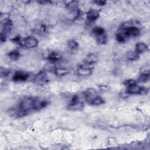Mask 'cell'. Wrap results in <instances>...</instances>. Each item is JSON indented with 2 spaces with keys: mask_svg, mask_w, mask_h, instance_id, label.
I'll return each instance as SVG.
<instances>
[{
  "mask_svg": "<svg viewBox=\"0 0 150 150\" xmlns=\"http://www.w3.org/2000/svg\"><path fill=\"white\" fill-rule=\"evenodd\" d=\"M137 27L140 28L141 22L137 20H129L122 23L120 28V29H124L129 27Z\"/></svg>",
  "mask_w": 150,
  "mask_h": 150,
  "instance_id": "cell-8",
  "label": "cell"
},
{
  "mask_svg": "<svg viewBox=\"0 0 150 150\" xmlns=\"http://www.w3.org/2000/svg\"><path fill=\"white\" fill-rule=\"evenodd\" d=\"M35 100L36 98L34 97L25 98L21 101L18 107L28 114L30 111L33 110Z\"/></svg>",
  "mask_w": 150,
  "mask_h": 150,
  "instance_id": "cell-1",
  "label": "cell"
},
{
  "mask_svg": "<svg viewBox=\"0 0 150 150\" xmlns=\"http://www.w3.org/2000/svg\"><path fill=\"white\" fill-rule=\"evenodd\" d=\"M29 77V74L23 71H16L12 77V80L16 82H22L26 81Z\"/></svg>",
  "mask_w": 150,
  "mask_h": 150,
  "instance_id": "cell-6",
  "label": "cell"
},
{
  "mask_svg": "<svg viewBox=\"0 0 150 150\" xmlns=\"http://www.w3.org/2000/svg\"><path fill=\"white\" fill-rule=\"evenodd\" d=\"M49 104V102L46 100H39V98H36L34 107H33V110L34 111H38L40 110Z\"/></svg>",
  "mask_w": 150,
  "mask_h": 150,
  "instance_id": "cell-9",
  "label": "cell"
},
{
  "mask_svg": "<svg viewBox=\"0 0 150 150\" xmlns=\"http://www.w3.org/2000/svg\"><path fill=\"white\" fill-rule=\"evenodd\" d=\"M99 88H100V90H101V91H104L108 90V87L105 85H100L99 86Z\"/></svg>",
  "mask_w": 150,
  "mask_h": 150,
  "instance_id": "cell-31",
  "label": "cell"
},
{
  "mask_svg": "<svg viewBox=\"0 0 150 150\" xmlns=\"http://www.w3.org/2000/svg\"><path fill=\"white\" fill-rule=\"evenodd\" d=\"M122 83H123L124 85L127 86V87H128V86H132V85H134V84H137V81L134 80V79H129L125 80L122 82Z\"/></svg>",
  "mask_w": 150,
  "mask_h": 150,
  "instance_id": "cell-26",
  "label": "cell"
},
{
  "mask_svg": "<svg viewBox=\"0 0 150 150\" xmlns=\"http://www.w3.org/2000/svg\"><path fill=\"white\" fill-rule=\"evenodd\" d=\"M105 31L104 30V29L102 27L100 26H96L95 28H94V29L92 30V33L95 35H98L103 33H105Z\"/></svg>",
  "mask_w": 150,
  "mask_h": 150,
  "instance_id": "cell-23",
  "label": "cell"
},
{
  "mask_svg": "<svg viewBox=\"0 0 150 150\" xmlns=\"http://www.w3.org/2000/svg\"><path fill=\"white\" fill-rule=\"evenodd\" d=\"M141 74H149V66H145L141 70Z\"/></svg>",
  "mask_w": 150,
  "mask_h": 150,
  "instance_id": "cell-28",
  "label": "cell"
},
{
  "mask_svg": "<svg viewBox=\"0 0 150 150\" xmlns=\"http://www.w3.org/2000/svg\"><path fill=\"white\" fill-rule=\"evenodd\" d=\"M9 57L13 60H16L20 57V53L18 50H13L8 53Z\"/></svg>",
  "mask_w": 150,
  "mask_h": 150,
  "instance_id": "cell-21",
  "label": "cell"
},
{
  "mask_svg": "<svg viewBox=\"0 0 150 150\" xmlns=\"http://www.w3.org/2000/svg\"><path fill=\"white\" fill-rule=\"evenodd\" d=\"M94 3L96 4L97 5H99V6H104V5H105L106 1H100V0L98 1V0H97V1H94Z\"/></svg>",
  "mask_w": 150,
  "mask_h": 150,
  "instance_id": "cell-30",
  "label": "cell"
},
{
  "mask_svg": "<svg viewBox=\"0 0 150 150\" xmlns=\"http://www.w3.org/2000/svg\"><path fill=\"white\" fill-rule=\"evenodd\" d=\"M1 73L2 76H8L9 74H10V70L6 69L5 68H2L1 67Z\"/></svg>",
  "mask_w": 150,
  "mask_h": 150,
  "instance_id": "cell-27",
  "label": "cell"
},
{
  "mask_svg": "<svg viewBox=\"0 0 150 150\" xmlns=\"http://www.w3.org/2000/svg\"><path fill=\"white\" fill-rule=\"evenodd\" d=\"M128 38L136 37L140 35V28L137 27H129L124 29H120Z\"/></svg>",
  "mask_w": 150,
  "mask_h": 150,
  "instance_id": "cell-3",
  "label": "cell"
},
{
  "mask_svg": "<svg viewBox=\"0 0 150 150\" xmlns=\"http://www.w3.org/2000/svg\"><path fill=\"white\" fill-rule=\"evenodd\" d=\"M148 50V46L146 44L142 42L137 43L135 45V52L138 53H142Z\"/></svg>",
  "mask_w": 150,
  "mask_h": 150,
  "instance_id": "cell-12",
  "label": "cell"
},
{
  "mask_svg": "<svg viewBox=\"0 0 150 150\" xmlns=\"http://www.w3.org/2000/svg\"><path fill=\"white\" fill-rule=\"evenodd\" d=\"M68 47L71 49V50H76L79 47V44L78 42L74 40V39H71L68 42Z\"/></svg>",
  "mask_w": 150,
  "mask_h": 150,
  "instance_id": "cell-22",
  "label": "cell"
},
{
  "mask_svg": "<svg viewBox=\"0 0 150 150\" xmlns=\"http://www.w3.org/2000/svg\"><path fill=\"white\" fill-rule=\"evenodd\" d=\"M92 70L88 68H85L82 67H78L77 73L80 76H89L92 73Z\"/></svg>",
  "mask_w": 150,
  "mask_h": 150,
  "instance_id": "cell-15",
  "label": "cell"
},
{
  "mask_svg": "<svg viewBox=\"0 0 150 150\" xmlns=\"http://www.w3.org/2000/svg\"><path fill=\"white\" fill-rule=\"evenodd\" d=\"M65 4L66 5V7L69 9H73L75 11L77 9V6L78 5V2L76 1H67V2H65Z\"/></svg>",
  "mask_w": 150,
  "mask_h": 150,
  "instance_id": "cell-20",
  "label": "cell"
},
{
  "mask_svg": "<svg viewBox=\"0 0 150 150\" xmlns=\"http://www.w3.org/2000/svg\"><path fill=\"white\" fill-rule=\"evenodd\" d=\"M149 79V74H140L139 77L138 78V81L142 83H146Z\"/></svg>",
  "mask_w": 150,
  "mask_h": 150,
  "instance_id": "cell-25",
  "label": "cell"
},
{
  "mask_svg": "<svg viewBox=\"0 0 150 150\" xmlns=\"http://www.w3.org/2000/svg\"><path fill=\"white\" fill-rule=\"evenodd\" d=\"M38 44V40L32 36H28L23 39L22 46H25L28 48H33L36 47Z\"/></svg>",
  "mask_w": 150,
  "mask_h": 150,
  "instance_id": "cell-4",
  "label": "cell"
},
{
  "mask_svg": "<svg viewBox=\"0 0 150 150\" xmlns=\"http://www.w3.org/2000/svg\"><path fill=\"white\" fill-rule=\"evenodd\" d=\"M126 58L130 61H134L139 58V54L135 51H129L126 53Z\"/></svg>",
  "mask_w": 150,
  "mask_h": 150,
  "instance_id": "cell-17",
  "label": "cell"
},
{
  "mask_svg": "<svg viewBox=\"0 0 150 150\" xmlns=\"http://www.w3.org/2000/svg\"><path fill=\"white\" fill-rule=\"evenodd\" d=\"M84 107V103L83 101L78 102L76 104H71V105H68L67 108L70 110H80L82 109Z\"/></svg>",
  "mask_w": 150,
  "mask_h": 150,
  "instance_id": "cell-18",
  "label": "cell"
},
{
  "mask_svg": "<svg viewBox=\"0 0 150 150\" xmlns=\"http://www.w3.org/2000/svg\"><path fill=\"white\" fill-rule=\"evenodd\" d=\"M6 34L7 33H6L5 32L1 30V35H0V40L2 43L6 41Z\"/></svg>",
  "mask_w": 150,
  "mask_h": 150,
  "instance_id": "cell-29",
  "label": "cell"
},
{
  "mask_svg": "<svg viewBox=\"0 0 150 150\" xmlns=\"http://www.w3.org/2000/svg\"><path fill=\"white\" fill-rule=\"evenodd\" d=\"M126 92L129 94H146L148 93V89L136 84L127 87Z\"/></svg>",
  "mask_w": 150,
  "mask_h": 150,
  "instance_id": "cell-2",
  "label": "cell"
},
{
  "mask_svg": "<svg viewBox=\"0 0 150 150\" xmlns=\"http://www.w3.org/2000/svg\"><path fill=\"white\" fill-rule=\"evenodd\" d=\"M38 2L41 4H52L53 2L50 1H38Z\"/></svg>",
  "mask_w": 150,
  "mask_h": 150,
  "instance_id": "cell-32",
  "label": "cell"
},
{
  "mask_svg": "<svg viewBox=\"0 0 150 150\" xmlns=\"http://www.w3.org/2000/svg\"><path fill=\"white\" fill-rule=\"evenodd\" d=\"M97 42L99 45H104L107 42V36L105 33L98 35L96 36Z\"/></svg>",
  "mask_w": 150,
  "mask_h": 150,
  "instance_id": "cell-14",
  "label": "cell"
},
{
  "mask_svg": "<svg viewBox=\"0 0 150 150\" xmlns=\"http://www.w3.org/2000/svg\"><path fill=\"white\" fill-rule=\"evenodd\" d=\"M62 57L61 53L58 52L52 51L47 55V60L52 62H55L60 60Z\"/></svg>",
  "mask_w": 150,
  "mask_h": 150,
  "instance_id": "cell-11",
  "label": "cell"
},
{
  "mask_svg": "<svg viewBox=\"0 0 150 150\" xmlns=\"http://www.w3.org/2000/svg\"><path fill=\"white\" fill-rule=\"evenodd\" d=\"M69 70L66 68H62V67H59L56 68L54 70V73L58 77H63L66 75H67L69 73Z\"/></svg>",
  "mask_w": 150,
  "mask_h": 150,
  "instance_id": "cell-16",
  "label": "cell"
},
{
  "mask_svg": "<svg viewBox=\"0 0 150 150\" xmlns=\"http://www.w3.org/2000/svg\"><path fill=\"white\" fill-rule=\"evenodd\" d=\"M100 16V11L94 9H90L86 13L87 19L89 21H93L96 20Z\"/></svg>",
  "mask_w": 150,
  "mask_h": 150,
  "instance_id": "cell-10",
  "label": "cell"
},
{
  "mask_svg": "<svg viewBox=\"0 0 150 150\" xmlns=\"http://www.w3.org/2000/svg\"><path fill=\"white\" fill-rule=\"evenodd\" d=\"M98 60V54L96 53H91L86 56L83 62L91 66H94V64L96 63Z\"/></svg>",
  "mask_w": 150,
  "mask_h": 150,
  "instance_id": "cell-5",
  "label": "cell"
},
{
  "mask_svg": "<svg viewBox=\"0 0 150 150\" xmlns=\"http://www.w3.org/2000/svg\"><path fill=\"white\" fill-rule=\"evenodd\" d=\"M47 77L46 73L45 71H39L35 77L34 81L39 84H42L45 83L47 81Z\"/></svg>",
  "mask_w": 150,
  "mask_h": 150,
  "instance_id": "cell-7",
  "label": "cell"
},
{
  "mask_svg": "<svg viewBox=\"0 0 150 150\" xmlns=\"http://www.w3.org/2000/svg\"><path fill=\"white\" fill-rule=\"evenodd\" d=\"M115 38L116 40L119 43H125L128 39V38L121 31L117 33Z\"/></svg>",
  "mask_w": 150,
  "mask_h": 150,
  "instance_id": "cell-19",
  "label": "cell"
},
{
  "mask_svg": "<svg viewBox=\"0 0 150 150\" xmlns=\"http://www.w3.org/2000/svg\"><path fill=\"white\" fill-rule=\"evenodd\" d=\"M104 100L101 97L97 96L94 97L88 102V104L93 105H100L101 104H104Z\"/></svg>",
  "mask_w": 150,
  "mask_h": 150,
  "instance_id": "cell-13",
  "label": "cell"
},
{
  "mask_svg": "<svg viewBox=\"0 0 150 150\" xmlns=\"http://www.w3.org/2000/svg\"><path fill=\"white\" fill-rule=\"evenodd\" d=\"M22 40L23 39L21 37L20 35H16L15 36V37H13L12 39H11V41L15 43V44H17L19 46H22Z\"/></svg>",
  "mask_w": 150,
  "mask_h": 150,
  "instance_id": "cell-24",
  "label": "cell"
}]
</instances>
